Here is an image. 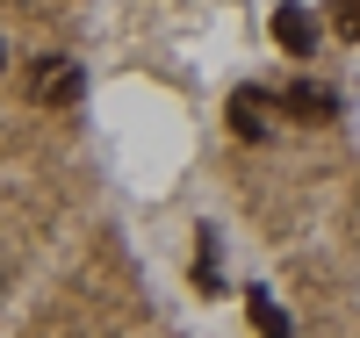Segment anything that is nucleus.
<instances>
[{
    "label": "nucleus",
    "instance_id": "nucleus-1",
    "mask_svg": "<svg viewBox=\"0 0 360 338\" xmlns=\"http://www.w3.org/2000/svg\"><path fill=\"white\" fill-rule=\"evenodd\" d=\"M79 86H86V72L72 58H37V65H29V101H44V108H72Z\"/></svg>",
    "mask_w": 360,
    "mask_h": 338
},
{
    "label": "nucleus",
    "instance_id": "nucleus-2",
    "mask_svg": "<svg viewBox=\"0 0 360 338\" xmlns=\"http://www.w3.org/2000/svg\"><path fill=\"white\" fill-rule=\"evenodd\" d=\"M231 130L238 137H266V130H274V101H266L259 86H238V94H231Z\"/></svg>",
    "mask_w": 360,
    "mask_h": 338
},
{
    "label": "nucleus",
    "instance_id": "nucleus-3",
    "mask_svg": "<svg viewBox=\"0 0 360 338\" xmlns=\"http://www.w3.org/2000/svg\"><path fill=\"white\" fill-rule=\"evenodd\" d=\"M274 44H281V51H295V58H310V44H317L310 15H303V8H274Z\"/></svg>",
    "mask_w": 360,
    "mask_h": 338
},
{
    "label": "nucleus",
    "instance_id": "nucleus-4",
    "mask_svg": "<svg viewBox=\"0 0 360 338\" xmlns=\"http://www.w3.org/2000/svg\"><path fill=\"white\" fill-rule=\"evenodd\" d=\"M288 108H295V115H339V94L303 79V86H288Z\"/></svg>",
    "mask_w": 360,
    "mask_h": 338
},
{
    "label": "nucleus",
    "instance_id": "nucleus-5",
    "mask_svg": "<svg viewBox=\"0 0 360 338\" xmlns=\"http://www.w3.org/2000/svg\"><path fill=\"white\" fill-rule=\"evenodd\" d=\"M252 324H259V338H295V331H288V317H281V302H274V295H252Z\"/></svg>",
    "mask_w": 360,
    "mask_h": 338
},
{
    "label": "nucleus",
    "instance_id": "nucleus-6",
    "mask_svg": "<svg viewBox=\"0 0 360 338\" xmlns=\"http://www.w3.org/2000/svg\"><path fill=\"white\" fill-rule=\"evenodd\" d=\"M332 29L346 44H360V0H332Z\"/></svg>",
    "mask_w": 360,
    "mask_h": 338
}]
</instances>
